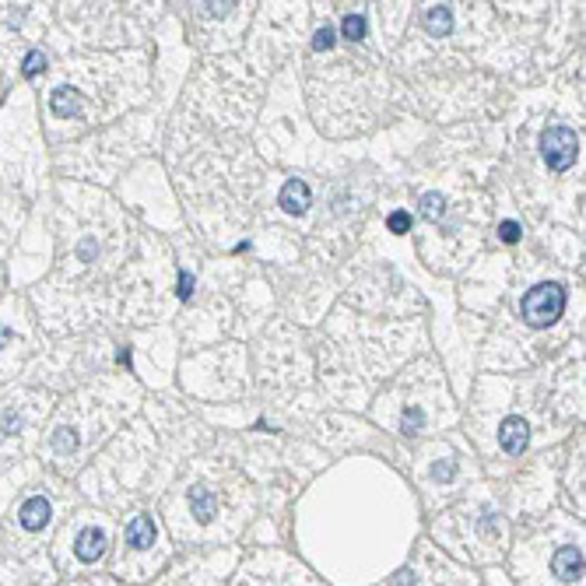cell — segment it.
I'll list each match as a JSON object with an SVG mask.
<instances>
[{
	"label": "cell",
	"mask_w": 586,
	"mask_h": 586,
	"mask_svg": "<svg viewBox=\"0 0 586 586\" xmlns=\"http://www.w3.org/2000/svg\"><path fill=\"white\" fill-rule=\"evenodd\" d=\"M334 42H337V33H334V28H330V25H323L320 28V33L317 36H313V50H330V47H334Z\"/></svg>",
	"instance_id": "2e32d148"
},
{
	"label": "cell",
	"mask_w": 586,
	"mask_h": 586,
	"mask_svg": "<svg viewBox=\"0 0 586 586\" xmlns=\"http://www.w3.org/2000/svg\"><path fill=\"white\" fill-rule=\"evenodd\" d=\"M390 232H408V225H411V218H408V212H394L390 215Z\"/></svg>",
	"instance_id": "ac0fdd59"
},
{
	"label": "cell",
	"mask_w": 586,
	"mask_h": 586,
	"mask_svg": "<svg viewBox=\"0 0 586 586\" xmlns=\"http://www.w3.org/2000/svg\"><path fill=\"white\" fill-rule=\"evenodd\" d=\"M204 8L212 11V14H229V11H232L235 4H204Z\"/></svg>",
	"instance_id": "7402d4cb"
},
{
	"label": "cell",
	"mask_w": 586,
	"mask_h": 586,
	"mask_svg": "<svg viewBox=\"0 0 586 586\" xmlns=\"http://www.w3.org/2000/svg\"><path fill=\"white\" fill-rule=\"evenodd\" d=\"M50 110H53V116H60V119H71V116L81 113V99L74 95L71 88H56V92L50 95Z\"/></svg>",
	"instance_id": "9c48e42d"
},
{
	"label": "cell",
	"mask_w": 586,
	"mask_h": 586,
	"mask_svg": "<svg viewBox=\"0 0 586 586\" xmlns=\"http://www.w3.org/2000/svg\"><path fill=\"white\" fill-rule=\"evenodd\" d=\"M565 309V292L559 289V284H537V289H531L527 295H523V320H527L531 327H548L562 317Z\"/></svg>",
	"instance_id": "6da1fadb"
},
{
	"label": "cell",
	"mask_w": 586,
	"mask_h": 586,
	"mask_svg": "<svg viewBox=\"0 0 586 586\" xmlns=\"http://www.w3.org/2000/svg\"><path fill=\"white\" fill-rule=\"evenodd\" d=\"M422 429H425V415H422V408L404 411V418H400V432H404V435H418Z\"/></svg>",
	"instance_id": "5bb4252c"
},
{
	"label": "cell",
	"mask_w": 586,
	"mask_h": 586,
	"mask_svg": "<svg viewBox=\"0 0 586 586\" xmlns=\"http://www.w3.org/2000/svg\"><path fill=\"white\" fill-rule=\"evenodd\" d=\"M53 449L60 457H71L74 449H78V432H74V429H56L53 432Z\"/></svg>",
	"instance_id": "7c38bea8"
},
{
	"label": "cell",
	"mask_w": 586,
	"mask_h": 586,
	"mask_svg": "<svg viewBox=\"0 0 586 586\" xmlns=\"http://www.w3.org/2000/svg\"><path fill=\"white\" fill-rule=\"evenodd\" d=\"M25 78H36V74H42V71H47V56H42V53H28V60H25Z\"/></svg>",
	"instance_id": "e0dca14e"
},
{
	"label": "cell",
	"mask_w": 586,
	"mask_h": 586,
	"mask_svg": "<svg viewBox=\"0 0 586 586\" xmlns=\"http://www.w3.org/2000/svg\"><path fill=\"white\" fill-rule=\"evenodd\" d=\"M425 28L429 36H449V28H454V11H449L446 4H435L425 11Z\"/></svg>",
	"instance_id": "8fae6325"
},
{
	"label": "cell",
	"mask_w": 586,
	"mask_h": 586,
	"mask_svg": "<svg viewBox=\"0 0 586 586\" xmlns=\"http://www.w3.org/2000/svg\"><path fill=\"white\" fill-rule=\"evenodd\" d=\"M309 187L303 183V179H289V183H284V190H281V207L289 215H303L306 207H309Z\"/></svg>",
	"instance_id": "ba28073f"
},
{
	"label": "cell",
	"mask_w": 586,
	"mask_h": 586,
	"mask_svg": "<svg viewBox=\"0 0 586 586\" xmlns=\"http://www.w3.org/2000/svg\"><path fill=\"white\" fill-rule=\"evenodd\" d=\"M443 212H446V207H443L440 193H425V198H422V218L435 221V218H443Z\"/></svg>",
	"instance_id": "9a60e30c"
},
{
	"label": "cell",
	"mask_w": 586,
	"mask_h": 586,
	"mask_svg": "<svg viewBox=\"0 0 586 586\" xmlns=\"http://www.w3.org/2000/svg\"><path fill=\"white\" fill-rule=\"evenodd\" d=\"M341 33H344V39H352V42L366 39V14H344Z\"/></svg>",
	"instance_id": "4fadbf2b"
},
{
	"label": "cell",
	"mask_w": 586,
	"mask_h": 586,
	"mask_svg": "<svg viewBox=\"0 0 586 586\" xmlns=\"http://www.w3.org/2000/svg\"><path fill=\"white\" fill-rule=\"evenodd\" d=\"M499 446L506 454H523V446H527V422L523 418H506L499 429Z\"/></svg>",
	"instance_id": "52a82bcc"
},
{
	"label": "cell",
	"mask_w": 586,
	"mask_h": 586,
	"mask_svg": "<svg viewBox=\"0 0 586 586\" xmlns=\"http://www.w3.org/2000/svg\"><path fill=\"white\" fill-rule=\"evenodd\" d=\"M8 337H11V330H8V327H0V344H4Z\"/></svg>",
	"instance_id": "603a6c76"
},
{
	"label": "cell",
	"mask_w": 586,
	"mask_h": 586,
	"mask_svg": "<svg viewBox=\"0 0 586 586\" xmlns=\"http://www.w3.org/2000/svg\"><path fill=\"white\" fill-rule=\"evenodd\" d=\"M193 295V275H179V298Z\"/></svg>",
	"instance_id": "ffe728a7"
},
{
	"label": "cell",
	"mask_w": 586,
	"mask_h": 586,
	"mask_svg": "<svg viewBox=\"0 0 586 586\" xmlns=\"http://www.w3.org/2000/svg\"><path fill=\"white\" fill-rule=\"evenodd\" d=\"M499 239H502V243H517V239H520V225L517 221H502L499 225Z\"/></svg>",
	"instance_id": "d6986e66"
},
{
	"label": "cell",
	"mask_w": 586,
	"mask_h": 586,
	"mask_svg": "<svg viewBox=\"0 0 586 586\" xmlns=\"http://www.w3.org/2000/svg\"><path fill=\"white\" fill-rule=\"evenodd\" d=\"M53 520V506L47 495H28V499L18 506V527L25 534H39L47 531V523Z\"/></svg>",
	"instance_id": "3957f363"
},
{
	"label": "cell",
	"mask_w": 586,
	"mask_h": 586,
	"mask_svg": "<svg viewBox=\"0 0 586 586\" xmlns=\"http://www.w3.org/2000/svg\"><path fill=\"white\" fill-rule=\"evenodd\" d=\"M106 555V531L102 527H81L74 534V559L81 565H92Z\"/></svg>",
	"instance_id": "277c9868"
},
{
	"label": "cell",
	"mask_w": 586,
	"mask_h": 586,
	"mask_svg": "<svg viewBox=\"0 0 586 586\" xmlns=\"http://www.w3.org/2000/svg\"><path fill=\"white\" fill-rule=\"evenodd\" d=\"M540 152H545V162L551 165L555 173H565L569 165L576 162V152H579L576 130H569V127L545 130V138H540Z\"/></svg>",
	"instance_id": "7a4b0ae2"
},
{
	"label": "cell",
	"mask_w": 586,
	"mask_h": 586,
	"mask_svg": "<svg viewBox=\"0 0 586 586\" xmlns=\"http://www.w3.org/2000/svg\"><path fill=\"white\" fill-rule=\"evenodd\" d=\"M215 495L207 492L204 485H198L190 492V509H193V517H198V523H212L215 520Z\"/></svg>",
	"instance_id": "30bf717a"
},
{
	"label": "cell",
	"mask_w": 586,
	"mask_h": 586,
	"mask_svg": "<svg viewBox=\"0 0 586 586\" xmlns=\"http://www.w3.org/2000/svg\"><path fill=\"white\" fill-rule=\"evenodd\" d=\"M158 540V531H155V520L148 517V513H141V517H133L130 523H127V548H133V551H148Z\"/></svg>",
	"instance_id": "8992f818"
},
{
	"label": "cell",
	"mask_w": 586,
	"mask_h": 586,
	"mask_svg": "<svg viewBox=\"0 0 586 586\" xmlns=\"http://www.w3.org/2000/svg\"><path fill=\"white\" fill-rule=\"evenodd\" d=\"M449 474H454V460H446L443 468H435V477L440 481H449Z\"/></svg>",
	"instance_id": "44dd1931"
},
{
	"label": "cell",
	"mask_w": 586,
	"mask_h": 586,
	"mask_svg": "<svg viewBox=\"0 0 586 586\" xmlns=\"http://www.w3.org/2000/svg\"><path fill=\"white\" fill-rule=\"evenodd\" d=\"M551 576L559 583H579L583 579V551L576 545H562L551 555Z\"/></svg>",
	"instance_id": "5b68a950"
}]
</instances>
